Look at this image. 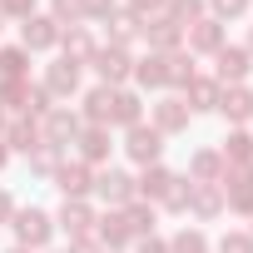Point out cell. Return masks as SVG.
<instances>
[{
  "mask_svg": "<svg viewBox=\"0 0 253 253\" xmlns=\"http://www.w3.org/2000/svg\"><path fill=\"white\" fill-rule=\"evenodd\" d=\"M223 209L233 213H253V164H223Z\"/></svg>",
  "mask_w": 253,
  "mask_h": 253,
  "instance_id": "obj_1",
  "label": "cell"
},
{
  "mask_svg": "<svg viewBox=\"0 0 253 253\" xmlns=\"http://www.w3.org/2000/svg\"><path fill=\"white\" fill-rule=\"evenodd\" d=\"M10 223H15L20 248H30V253H35V248H45V243H50V233H55V218H50L45 209H15V218H10Z\"/></svg>",
  "mask_w": 253,
  "mask_h": 253,
  "instance_id": "obj_2",
  "label": "cell"
},
{
  "mask_svg": "<svg viewBox=\"0 0 253 253\" xmlns=\"http://www.w3.org/2000/svg\"><path fill=\"white\" fill-rule=\"evenodd\" d=\"M124 154H129L134 164H159L164 134L154 129V124H134V129H124Z\"/></svg>",
  "mask_w": 253,
  "mask_h": 253,
  "instance_id": "obj_3",
  "label": "cell"
},
{
  "mask_svg": "<svg viewBox=\"0 0 253 253\" xmlns=\"http://www.w3.org/2000/svg\"><path fill=\"white\" fill-rule=\"evenodd\" d=\"M89 65L99 70V80H104L109 89H119L124 80H129V75H134V60H129V50H119V45H99Z\"/></svg>",
  "mask_w": 253,
  "mask_h": 253,
  "instance_id": "obj_4",
  "label": "cell"
},
{
  "mask_svg": "<svg viewBox=\"0 0 253 253\" xmlns=\"http://www.w3.org/2000/svg\"><path fill=\"white\" fill-rule=\"evenodd\" d=\"M55 189H60L65 199H84V194L94 189V169H89L84 159H60V169H55Z\"/></svg>",
  "mask_w": 253,
  "mask_h": 253,
  "instance_id": "obj_5",
  "label": "cell"
},
{
  "mask_svg": "<svg viewBox=\"0 0 253 253\" xmlns=\"http://www.w3.org/2000/svg\"><path fill=\"white\" fill-rule=\"evenodd\" d=\"M80 114H70V109H50L45 114V124H40V134H45V144L50 149H70L75 139H80Z\"/></svg>",
  "mask_w": 253,
  "mask_h": 253,
  "instance_id": "obj_6",
  "label": "cell"
},
{
  "mask_svg": "<svg viewBox=\"0 0 253 253\" xmlns=\"http://www.w3.org/2000/svg\"><path fill=\"white\" fill-rule=\"evenodd\" d=\"M213 65H218V70H213V80H218V84H243V80H248V70H253V55H248L243 45H223V50L213 55Z\"/></svg>",
  "mask_w": 253,
  "mask_h": 253,
  "instance_id": "obj_7",
  "label": "cell"
},
{
  "mask_svg": "<svg viewBox=\"0 0 253 253\" xmlns=\"http://www.w3.org/2000/svg\"><path fill=\"white\" fill-rule=\"evenodd\" d=\"M94 194L109 204V209H124L134 199V179L124 174V169H104V174H94Z\"/></svg>",
  "mask_w": 253,
  "mask_h": 253,
  "instance_id": "obj_8",
  "label": "cell"
},
{
  "mask_svg": "<svg viewBox=\"0 0 253 253\" xmlns=\"http://www.w3.org/2000/svg\"><path fill=\"white\" fill-rule=\"evenodd\" d=\"M20 45L35 55V50H55L60 45V25L50 20V15H30V20H20Z\"/></svg>",
  "mask_w": 253,
  "mask_h": 253,
  "instance_id": "obj_9",
  "label": "cell"
},
{
  "mask_svg": "<svg viewBox=\"0 0 253 253\" xmlns=\"http://www.w3.org/2000/svg\"><path fill=\"white\" fill-rule=\"evenodd\" d=\"M139 25H144V40H149V50H154V55H174V50L184 45V30H179L174 20H164V15L139 20Z\"/></svg>",
  "mask_w": 253,
  "mask_h": 253,
  "instance_id": "obj_10",
  "label": "cell"
},
{
  "mask_svg": "<svg viewBox=\"0 0 253 253\" xmlns=\"http://www.w3.org/2000/svg\"><path fill=\"white\" fill-rule=\"evenodd\" d=\"M45 89H50V99H70V94H80V65H70L65 55L45 70V80H40Z\"/></svg>",
  "mask_w": 253,
  "mask_h": 253,
  "instance_id": "obj_11",
  "label": "cell"
},
{
  "mask_svg": "<svg viewBox=\"0 0 253 253\" xmlns=\"http://www.w3.org/2000/svg\"><path fill=\"white\" fill-rule=\"evenodd\" d=\"M179 174L174 169H164V164H144V174L134 179V199H144V204H159L164 194H169V184H174Z\"/></svg>",
  "mask_w": 253,
  "mask_h": 253,
  "instance_id": "obj_12",
  "label": "cell"
},
{
  "mask_svg": "<svg viewBox=\"0 0 253 253\" xmlns=\"http://www.w3.org/2000/svg\"><path fill=\"white\" fill-rule=\"evenodd\" d=\"M55 223H60L70 238H89V228H94V209H89L84 199H65L60 213H55Z\"/></svg>",
  "mask_w": 253,
  "mask_h": 253,
  "instance_id": "obj_13",
  "label": "cell"
},
{
  "mask_svg": "<svg viewBox=\"0 0 253 253\" xmlns=\"http://www.w3.org/2000/svg\"><path fill=\"white\" fill-rule=\"evenodd\" d=\"M189 119H194V114H189V104H184L179 94H169V99L154 104V129H159V134H184Z\"/></svg>",
  "mask_w": 253,
  "mask_h": 253,
  "instance_id": "obj_14",
  "label": "cell"
},
{
  "mask_svg": "<svg viewBox=\"0 0 253 253\" xmlns=\"http://www.w3.org/2000/svg\"><path fill=\"white\" fill-rule=\"evenodd\" d=\"M5 149H20V154L45 149V134H40V124H35L30 114H20V119H10V124H5Z\"/></svg>",
  "mask_w": 253,
  "mask_h": 253,
  "instance_id": "obj_15",
  "label": "cell"
},
{
  "mask_svg": "<svg viewBox=\"0 0 253 253\" xmlns=\"http://www.w3.org/2000/svg\"><path fill=\"white\" fill-rule=\"evenodd\" d=\"M184 213H194L199 223L218 218V213H223V189H218V184H194V189H189V209H184Z\"/></svg>",
  "mask_w": 253,
  "mask_h": 253,
  "instance_id": "obj_16",
  "label": "cell"
},
{
  "mask_svg": "<svg viewBox=\"0 0 253 253\" xmlns=\"http://www.w3.org/2000/svg\"><path fill=\"white\" fill-rule=\"evenodd\" d=\"M218 114L233 119V124L253 119V89H248V84H223V89H218Z\"/></svg>",
  "mask_w": 253,
  "mask_h": 253,
  "instance_id": "obj_17",
  "label": "cell"
},
{
  "mask_svg": "<svg viewBox=\"0 0 253 253\" xmlns=\"http://www.w3.org/2000/svg\"><path fill=\"white\" fill-rule=\"evenodd\" d=\"M223 50V25L218 20H194L189 25V55H218Z\"/></svg>",
  "mask_w": 253,
  "mask_h": 253,
  "instance_id": "obj_18",
  "label": "cell"
},
{
  "mask_svg": "<svg viewBox=\"0 0 253 253\" xmlns=\"http://www.w3.org/2000/svg\"><path fill=\"white\" fill-rule=\"evenodd\" d=\"M60 45H65V60H70V65H89V60H94V50H99V45H94V35H89L84 25L60 30Z\"/></svg>",
  "mask_w": 253,
  "mask_h": 253,
  "instance_id": "obj_19",
  "label": "cell"
},
{
  "mask_svg": "<svg viewBox=\"0 0 253 253\" xmlns=\"http://www.w3.org/2000/svg\"><path fill=\"white\" fill-rule=\"evenodd\" d=\"M75 144H80V159H84V164H99V159L109 154V129H104V124H84Z\"/></svg>",
  "mask_w": 253,
  "mask_h": 253,
  "instance_id": "obj_20",
  "label": "cell"
},
{
  "mask_svg": "<svg viewBox=\"0 0 253 253\" xmlns=\"http://www.w3.org/2000/svg\"><path fill=\"white\" fill-rule=\"evenodd\" d=\"M109 124H124V129L144 124V104H139V94H129V89H114V109H109Z\"/></svg>",
  "mask_w": 253,
  "mask_h": 253,
  "instance_id": "obj_21",
  "label": "cell"
},
{
  "mask_svg": "<svg viewBox=\"0 0 253 253\" xmlns=\"http://www.w3.org/2000/svg\"><path fill=\"white\" fill-rule=\"evenodd\" d=\"M134 80H139L144 89H164V84H169V60L149 50L144 60H134Z\"/></svg>",
  "mask_w": 253,
  "mask_h": 253,
  "instance_id": "obj_22",
  "label": "cell"
},
{
  "mask_svg": "<svg viewBox=\"0 0 253 253\" xmlns=\"http://www.w3.org/2000/svg\"><path fill=\"white\" fill-rule=\"evenodd\" d=\"M218 80H204V75H194L189 80V89H184V104H189V114L194 109H218Z\"/></svg>",
  "mask_w": 253,
  "mask_h": 253,
  "instance_id": "obj_23",
  "label": "cell"
},
{
  "mask_svg": "<svg viewBox=\"0 0 253 253\" xmlns=\"http://www.w3.org/2000/svg\"><path fill=\"white\" fill-rule=\"evenodd\" d=\"M218 179H223L218 149H199V154L189 159V184H218Z\"/></svg>",
  "mask_w": 253,
  "mask_h": 253,
  "instance_id": "obj_24",
  "label": "cell"
},
{
  "mask_svg": "<svg viewBox=\"0 0 253 253\" xmlns=\"http://www.w3.org/2000/svg\"><path fill=\"white\" fill-rule=\"evenodd\" d=\"M119 218H124V228H129L134 238L154 233V204H144V199H129V204L119 209Z\"/></svg>",
  "mask_w": 253,
  "mask_h": 253,
  "instance_id": "obj_25",
  "label": "cell"
},
{
  "mask_svg": "<svg viewBox=\"0 0 253 253\" xmlns=\"http://www.w3.org/2000/svg\"><path fill=\"white\" fill-rule=\"evenodd\" d=\"M94 223H99V228H94V238H99L104 248H129V238H134V233L124 228L119 209H114V213H104V218H94Z\"/></svg>",
  "mask_w": 253,
  "mask_h": 253,
  "instance_id": "obj_26",
  "label": "cell"
},
{
  "mask_svg": "<svg viewBox=\"0 0 253 253\" xmlns=\"http://www.w3.org/2000/svg\"><path fill=\"white\" fill-rule=\"evenodd\" d=\"M109 109H114V89H109V84H94V89L84 94V119L109 129Z\"/></svg>",
  "mask_w": 253,
  "mask_h": 253,
  "instance_id": "obj_27",
  "label": "cell"
},
{
  "mask_svg": "<svg viewBox=\"0 0 253 253\" xmlns=\"http://www.w3.org/2000/svg\"><path fill=\"white\" fill-rule=\"evenodd\" d=\"M30 80H0V109H20V114H30Z\"/></svg>",
  "mask_w": 253,
  "mask_h": 253,
  "instance_id": "obj_28",
  "label": "cell"
},
{
  "mask_svg": "<svg viewBox=\"0 0 253 253\" xmlns=\"http://www.w3.org/2000/svg\"><path fill=\"white\" fill-rule=\"evenodd\" d=\"M30 75V50L25 45H5L0 50V80H25Z\"/></svg>",
  "mask_w": 253,
  "mask_h": 253,
  "instance_id": "obj_29",
  "label": "cell"
},
{
  "mask_svg": "<svg viewBox=\"0 0 253 253\" xmlns=\"http://www.w3.org/2000/svg\"><path fill=\"white\" fill-rule=\"evenodd\" d=\"M218 159H223V164H253V134H243V129H233V134L223 139V149H218Z\"/></svg>",
  "mask_w": 253,
  "mask_h": 253,
  "instance_id": "obj_30",
  "label": "cell"
},
{
  "mask_svg": "<svg viewBox=\"0 0 253 253\" xmlns=\"http://www.w3.org/2000/svg\"><path fill=\"white\" fill-rule=\"evenodd\" d=\"M204 15V0H164V20H174L179 30H189Z\"/></svg>",
  "mask_w": 253,
  "mask_h": 253,
  "instance_id": "obj_31",
  "label": "cell"
},
{
  "mask_svg": "<svg viewBox=\"0 0 253 253\" xmlns=\"http://www.w3.org/2000/svg\"><path fill=\"white\" fill-rule=\"evenodd\" d=\"M134 35H139V15H129V10H114V15H109V45L124 50Z\"/></svg>",
  "mask_w": 253,
  "mask_h": 253,
  "instance_id": "obj_32",
  "label": "cell"
},
{
  "mask_svg": "<svg viewBox=\"0 0 253 253\" xmlns=\"http://www.w3.org/2000/svg\"><path fill=\"white\" fill-rule=\"evenodd\" d=\"M169 253H209V233L204 228H179L169 238Z\"/></svg>",
  "mask_w": 253,
  "mask_h": 253,
  "instance_id": "obj_33",
  "label": "cell"
},
{
  "mask_svg": "<svg viewBox=\"0 0 253 253\" xmlns=\"http://www.w3.org/2000/svg\"><path fill=\"white\" fill-rule=\"evenodd\" d=\"M164 60H169V84L189 89V80H194V55H189V50H174V55H164Z\"/></svg>",
  "mask_w": 253,
  "mask_h": 253,
  "instance_id": "obj_34",
  "label": "cell"
},
{
  "mask_svg": "<svg viewBox=\"0 0 253 253\" xmlns=\"http://www.w3.org/2000/svg\"><path fill=\"white\" fill-rule=\"evenodd\" d=\"M50 20L65 30V25H80L84 20V5H80V0H50Z\"/></svg>",
  "mask_w": 253,
  "mask_h": 253,
  "instance_id": "obj_35",
  "label": "cell"
},
{
  "mask_svg": "<svg viewBox=\"0 0 253 253\" xmlns=\"http://www.w3.org/2000/svg\"><path fill=\"white\" fill-rule=\"evenodd\" d=\"M189 189H194L189 179H174V184H169V194H164L159 204H164L169 213H184V209H189Z\"/></svg>",
  "mask_w": 253,
  "mask_h": 253,
  "instance_id": "obj_36",
  "label": "cell"
},
{
  "mask_svg": "<svg viewBox=\"0 0 253 253\" xmlns=\"http://www.w3.org/2000/svg\"><path fill=\"white\" fill-rule=\"evenodd\" d=\"M209 5H213V20L223 25V20H238V15L253 5V0H209Z\"/></svg>",
  "mask_w": 253,
  "mask_h": 253,
  "instance_id": "obj_37",
  "label": "cell"
},
{
  "mask_svg": "<svg viewBox=\"0 0 253 253\" xmlns=\"http://www.w3.org/2000/svg\"><path fill=\"white\" fill-rule=\"evenodd\" d=\"M218 253H253V238L248 233H223L218 238Z\"/></svg>",
  "mask_w": 253,
  "mask_h": 253,
  "instance_id": "obj_38",
  "label": "cell"
},
{
  "mask_svg": "<svg viewBox=\"0 0 253 253\" xmlns=\"http://www.w3.org/2000/svg\"><path fill=\"white\" fill-rule=\"evenodd\" d=\"M80 5H84V20H109L119 0H80Z\"/></svg>",
  "mask_w": 253,
  "mask_h": 253,
  "instance_id": "obj_39",
  "label": "cell"
},
{
  "mask_svg": "<svg viewBox=\"0 0 253 253\" xmlns=\"http://www.w3.org/2000/svg\"><path fill=\"white\" fill-rule=\"evenodd\" d=\"M134 253H169V238H159V233H144Z\"/></svg>",
  "mask_w": 253,
  "mask_h": 253,
  "instance_id": "obj_40",
  "label": "cell"
},
{
  "mask_svg": "<svg viewBox=\"0 0 253 253\" xmlns=\"http://www.w3.org/2000/svg\"><path fill=\"white\" fill-rule=\"evenodd\" d=\"M149 10H164V0H129V15L149 20Z\"/></svg>",
  "mask_w": 253,
  "mask_h": 253,
  "instance_id": "obj_41",
  "label": "cell"
},
{
  "mask_svg": "<svg viewBox=\"0 0 253 253\" xmlns=\"http://www.w3.org/2000/svg\"><path fill=\"white\" fill-rule=\"evenodd\" d=\"M70 253H104L99 238H70Z\"/></svg>",
  "mask_w": 253,
  "mask_h": 253,
  "instance_id": "obj_42",
  "label": "cell"
},
{
  "mask_svg": "<svg viewBox=\"0 0 253 253\" xmlns=\"http://www.w3.org/2000/svg\"><path fill=\"white\" fill-rule=\"evenodd\" d=\"M10 218H15V199L0 189V223H10Z\"/></svg>",
  "mask_w": 253,
  "mask_h": 253,
  "instance_id": "obj_43",
  "label": "cell"
},
{
  "mask_svg": "<svg viewBox=\"0 0 253 253\" xmlns=\"http://www.w3.org/2000/svg\"><path fill=\"white\" fill-rule=\"evenodd\" d=\"M5 159H10V149H5V144H0V169H5Z\"/></svg>",
  "mask_w": 253,
  "mask_h": 253,
  "instance_id": "obj_44",
  "label": "cell"
},
{
  "mask_svg": "<svg viewBox=\"0 0 253 253\" xmlns=\"http://www.w3.org/2000/svg\"><path fill=\"white\" fill-rule=\"evenodd\" d=\"M5 124H10V119H5V109H0V134H5Z\"/></svg>",
  "mask_w": 253,
  "mask_h": 253,
  "instance_id": "obj_45",
  "label": "cell"
},
{
  "mask_svg": "<svg viewBox=\"0 0 253 253\" xmlns=\"http://www.w3.org/2000/svg\"><path fill=\"white\" fill-rule=\"evenodd\" d=\"M243 50H248V55H253V30H248V45H243Z\"/></svg>",
  "mask_w": 253,
  "mask_h": 253,
  "instance_id": "obj_46",
  "label": "cell"
},
{
  "mask_svg": "<svg viewBox=\"0 0 253 253\" xmlns=\"http://www.w3.org/2000/svg\"><path fill=\"white\" fill-rule=\"evenodd\" d=\"M0 30H5V10H0Z\"/></svg>",
  "mask_w": 253,
  "mask_h": 253,
  "instance_id": "obj_47",
  "label": "cell"
},
{
  "mask_svg": "<svg viewBox=\"0 0 253 253\" xmlns=\"http://www.w3.org/2000/svg\"><path fill=\"white\" fill-rule=\"evenodd\" d=\"M10 253H30V248H10Z\"/></svg>",
  "mask_w": 253,
  "mask_h": 253,
  "instance_id": "obj_48",
  "label": "cell"
},
{
  "mask_svg": "<svg viewBox=\"0 0 253 253\" xmlns=\"http://www.w3.org/2000/svg\"><path fill=\"white\" fill-rule=\"evenodd\" d=\"M248 238H253V228H248Z\"/></svg>",
  "mask_w": 253,
  "mask_h": 253,
  "instance_id": "obj_49",
  "label": "cell"
}]
</instances>
